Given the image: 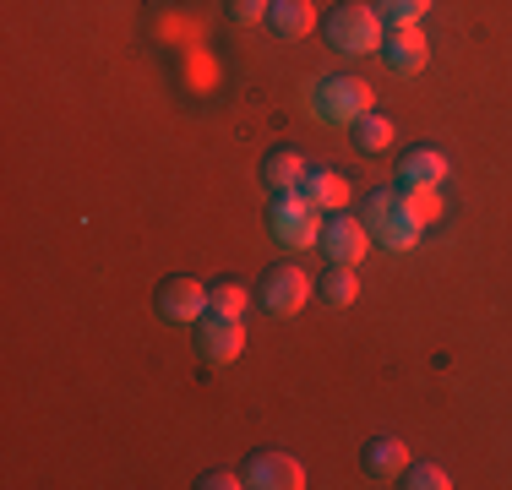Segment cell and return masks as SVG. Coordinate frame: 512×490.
Returning <instances> with one entry per match:
<instances>
[{"mask_svg":"<svg viewBox=\"0 0 512 490\" xmlns=\"http://www.w3.org/2000/svg\"><path fill=\"white\" fill-rule=\"evenodd\" d=\"M246 305H251V294L240 289V284H207V311L213 316H246Z\"/></svg>","mask_w":512,"mask_h":490,"instance_id":"cell-19","label":"cell"},{"mask_svg":"<svg viewBox=\"0 0 512 490\" xmlns=\"http://www.w3.org/2000/svg\"><path fill=\"white\" fill-rule=\"evenodd\" d=\"M267 11H273V0H229V17H235L240 28H251V22H267Z\"/></svg>","mask_w":512,"mask_h":490,"instance_id":"cell-22","label":"cell"},{"mask_svg":"<svg viewBox=\"0 0 512 490\" xmlns=\"http://www.w3.org/2000/svg\"><path fill=\"white\" fill-rule=\"evenodd\" d=\"M246 485L251 490H306V463L295 452H256L246 463Z\"/></svg>","mask_w":512,"mask_h":490,"instance_id":"cell-6","label":"cell"},{"mask_svg":"<svg viewBox=\"0 0 512 490\" xmlns=\"http://www.w3.org/2000/svg\"><path fill=\"white\" fill-rule=\"evenodd\" d=\"M311 196V207L316 213H344L349 207V196H355V186H349V175L344 169H311L306 175V186H300Z\"/></svg>","mask_w":512,"mask_h":490,"instance_id":"cell-12","label":"cell"},{"mask_svg":"<svg viewBox=\"0 0 512 490\" xmlns=\"http://www.w3.org/2000/svg\"><path fill=\"white\" fill-rule=\"evenodd\" d=\"M306 175H311V164H306V158H300L289 142L273 147V153L262 158V180H267L273 191H300V186H306Z\"/></svg>","mask_w":512,"mask_h":490,"instance_id":"cell-14","label":"cell"},{"mask_svg":"<svg viewBox=\"0 0 512 490\" xmlns=\"http://www.w3.org/2000/svg\"><path fill=\"white\" fill-rule=\"evenodd\" d=\"M322 251H327V262H338V267H360L365 251H371V229H365V218L327 213V224H322Z\"/></svg>","mask_w":512,"mask_h":490,"instance_id":"cell-5","label":"cell"},{"mask_svg":"<svg viewBox=\"0 0 512 490\" xmlns=\"http://www.w3.org/2000/svg\"><path fill=\"white\" fill-rule=\"evenodd\" d=\"M360 463H365V474H376V480H398V474L409 469V447L398 436H371L365 452H360Z\"/></svg>","mask_w":512,"mask_h":490,"instance_id":"cell-13","label":"cell"},{"mask_svg":"<svg viewBox=\"0 0 512 490\" xmlns=\"http://www.w3.org/2000/svg\"><path fill=\"white\" fill-rule=\"evenodd\" d=\"M267 28H273L278 39H306V33L316 28V6H311V0H273Z\"/></svg>","mask_w":512,"mask_h":490,"instance_id":"cell-15","label":"cell"},{"mask_svg":"<svg viewBox=\"0 0 512 490\" xmlns=\"http://www.w3.org/2000/svg\"><path fill=\"white\" fill-rule=\"evenodd\" d=\"M197 485H202V490H240V485H246V474H229V469H213V474H202Z\"/></svg>","mask_w":512,"mask_h":490,"instance_id":"cell-23","label":"cell"},{"mask_svg":"<svg viewBox=\"0 0 512 490\" xmlns=\"http://www.w3.org/2000/svg\"><path fill=\"white\" fill-rule=\"evenodd\" d=\"M306 300H311V278L300 273L295 262H289V267H273V273L262 278V305H267L273 316H295Z\"/></svg>","mask_w":512,"mask_h":490,"instance_id":"cell-8","label":"cell"},{"mask_svg":"<svg viewBox=\"0 0 512 490\" xmlns=\"http://www.w3.org/2000/svg\"><path fill=\"white\" fill-rule=\"evenodd\" d=\"M322 33H327V44L344 49V55H376L382 39H387V22H382V11H376V6L355 0V6H338L333 17L322 22Z\"/></svg>","mask_w":512,"mask_h":490,"instance_id":"cell-2","label":"cell"},{"mask_svg":"<svg viewBox=\"0 0 512 490\" xmlns=\"http://www.w3.org/2000/svg\"><path fill=\"white\" fill-rule=\"evenodd\" d=\"M382 60H387L393 71H404V77L425 71V60H431V44H425L420 22H409V28H387V39H382Z\"/></svg>","mask_w":512,"mask_h":490,"instance_id":"cell-10","label":"cell"},{"mask_svg":"<svg viewBox=\"0 0 512 490\" xmlns=\"http://www.w3.org/2000/svg\"><path fill=\"white\" fill-rule=\"evenodd\" d=\"M158 316L164 322H202L207 316V289L197 278H169L164 289H158Z\"/></svg>","mask_w":512,"mask_h":490,"instance_id":"cell-9","label":"cell"},{"mask_svg":"<svg viewBox=\"0 0 512 490\" xmlns=\"http://www.w3.org/2000/svg\"><path fill=\"white\" fill-rule=\"evenodd\" d=\"M240 349H246V327H240V316H213L207 311L197 322V354L207 365H229Z\"/></svg>","mask_w":512,"mask_h":490,"instance_id":"cell-7","label":"cell"},{"mask_svg":"<svg viewBox=\"0 0 512 490\" xmlns=\"http://www.w3.org/2000/svg\"><path fill=\"white\" fill-rule=\"evenodd\" d=\"M447 175H453V164H447L442 147H409L404 164H398V186H442Z\"/></svg>","mask_w":512,"mask_h":490,"instance_id":"cell-11","label":"cell"},{"mask_svg":"<svg viewBox=\"0 0 512 490\" xmlns=\"http://www.w3.org/2000/svg\"><path fill=\"white\" fill-rule=\"evenodd\" d=\"M311 109H316V120L355 126L360 115H371V82L365 77H322L311 88Z\"/></svg>","mask_w":512,"mask_h":490,"instance_id":"cell-4","label":"cell"},{"mask_svg":"<svg viewBox=\"0 0 512 490\" xmlns=\"http://www.w3.org/2000/svg\"><path fill=\"white\" fill-rule=\"evenodd\" d=\"M360 218L371 229V240H382L387 251H414V240H420V224L404 207V191H371L360 202Z\"/></svg>","mask_w":512,"mask_h":490,"instance_id":"cell-1","label":"cell"},{"mask_svg":"<svg viewBox=\"0 0 512 490\" xmlns=\"http://www.w3.org/2000/svg\"><path fill=\"white\" fill-rule=\"evenodd\" d=\"M393 137H398V126H393L387 115H376V109L355 120V147H360V153H387V147H393Z\"/></svg>","mask_w":512,"mask_h":490,"instance_id":"cell-16","label":"cell"},{"mask_svg":"<svg viewBox=\"0 0 512 490\" xmlns=\"http://www.w3.org/2000/svg\"><path fill=\"white\" fill-rule=\"evenodd\" d=\"M398 485H404V490H447V485H453V474H447L442 463H409V469L398 474Z\"/></svg>","mask_w":512,"mask_h":490,"instance_id":"cell-20","label":"cell"},{"mask_svg":"<svg viewBox=\"0 0 512 490\" xmlns=\"http://www.w3.org/2000/svg\"><path fill=\"white\" fill-rule=\"evenodd\" d=\"M404 191V207L414 213V224H436V218H442V186H398Z\"/></svg>","mask_w":512,"mask_h":490,"instance_id":"cell-18","label":"cell"},{"mask_svg":"<svg viewBox=\"0 0 512 490\" xmlns=\"http://www.w3.org/2000/svg\"><path fill=\"white\" fill-rule=\"evenodd\" d=\"M431 6L436 0H376V11H382L387 28H409V22H420Z\"/></svg>","mask_w":512,"mask_h":490,"instance_id":"cell-21","label":"cell"},{"mask_svg":"<svg viewBox=\"0 0 512 490\" xmlns=\"http://www.w3.org/2000/svg\"><path fill=\"white\" fill-rule=\"evenodd\" d=\"M273 240L289 245V251H306V245H322V224L327 213H316L306 191H273Z\"/></svg>","mask_w":512,"mask_h":490,"instance_id":"cell-3","label":"cell"},{"mask_svg":"<svg viewBox=\"0 0 512 490\" xmlns=\"http://www.w3.org/2000/svg\"><path fill=\"white\" fill-rule=\"evenodd\" d=\"M322 300L327 305H338V311H344V305H355L360 300V278H355V267H327V278H322Z\"/></svg>","mask_w":512,"mask_h":490,"instance_id":"cell-17","label":"cell"}]
</instances>
